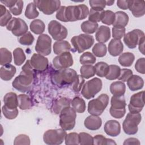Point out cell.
Masks as SVG:
<instances>
[{
  "mask_svg": "<svg viewBox=\"0 0 145 145\" xmlns=\"http://www.w3.org/2000/svg\"><path fill=\"white\" fill-rule=\"evenodd\" d=\"M34 70L30 63V60H27L22 67L20 74L12 82L13 88L22 93L28 91L31 88L33 80Z\"/></svg>",
  "mask_w": 145,
  "mask_h": 145,
  "instance_id": "obj_1",
  "label": "cell"
},
{
  "mask_svg": "<svg viewBox=\"0 0 145 145\" xmlns=\"http://www.w3.org/2000/svg\"><path fill=\"white\" fill-rule=\"evenodd\" d=\"M77 75L76 71L72 69L58 70L53 73L52 81L58 86H63L72 84Z\"/></svg>",
  "mask_w": 145,
  "mask_h": 145,
  "instance_id": "obj_2",
  "label": "cell"
},
{
  "mask_svg": "<svg viewBox=\"0 0 145 145\" xmlns=\"http://www.w3.org/2000/svg\"><path fill=\"white\" fill-rule=\"evenodd\" d=\"M88 14V8L84 4L66 6L65 11V15L67 22L84 19Z\"/></svg>",
  "mask_w": 145,
  "mask_h": 145,
  "instance_id": "obj_3",
  "label": "cell"
},
{
  "mask_svg": "<svg viewBox=\"0 0 145 145\" xmlns=\"http://www.w3.org/2000/svg\"><path fill=\"white\" fill-rule=\"evenodd\" d=\"M109 103V96L102 93L96 99L90 100L88 103V112L91 115L100 116Z\"/></svg>",
  "mask_w": 145,
  "mask_h": 145,
  "instance_id": "obj_4",
  "label": "cell"
},
{
  "mask_svg": "<svg viewBox=\"0 0 145 145\" xmlns=\"http://www.w3.org/2000/svg\"><path fill=\"white\" fill-rule=\"evenodd\" d=\"M76 112L72 107L67 106L62 110L59 113V125L66 131L71 130L75 125Z\"/></svg>",
  "mask_w": 145,
  "mask_h": 145,
  "instance_id": "obj_5",
  "label": "cell"
},
{
  "mask_svg": "<svg viewBox=\"0 0 145 145\" xmlns=\"http://www.w3.org/2000/svg\"><path fill=\"white\" fill-rule=\"evenodd\" d=\"M71 42L76 51L81 53L89 49L93 45L94 38L91 35L82 33L72 37L71 39Z\"/></svg>",
  "mask_w": 145,
  "mask_h": 145,
  "instance_id": "obj_6",
  "label": "cell"
},
{
  "mask_svg": "<svg viewBox=\"0 0 145 145\" xmlns=\"http://www.w3.org/2000/svg\"><path fill=\"white\" fill-rule=\"evenodd\" d=\"M142 120L140 113H127L125 119L122 123L123 131L127 135H134L138 130V125Z\"/></svg>",
  "mask_w": 145,
  "mask_h": 145,
  "instance_id": "obj_7",
  "label": "cell"
},
{
  "mask_svg": "<svg viewBox=\"0 0 145 145\" xmlns=\"http://www.w3.org/2000/svg\"><path fill=\"white\" fill-rule=\"evenodd\" d=\"M103 86L102 81L98 78H93L83 84L81 94L86 99H91L99 92Z\"/></svg>",
  "mask_w": 145,
  "mask_h": 145,
  "instance_id": "obj_8",
  "label": "cell"
},
{
  "mask_svg": "<svg viewBox=\"0 0 145 145\" xmlns=\"http://www.w3.org/2000/svg\"><path fill=\"white\" fill-rule=\"evenodd\" d=\"M110 104L109 113L113 117L120 119L125 116L126 103L123 96H113L110 100Z\"/></svg>",
  "mask_w": 145,
  "mask_h": 145,
  "instance_id": "obj_9",
  "label": "cell"
},
{
  "mask_svg": "<svg viewBox=\"0 0 145 145\" xmlns=\"http://www.w3.org/2000/svg\"><path fill=\"white\" fill-rule=\"evenodd\" d=\"M67 133L61 129H50L46 131L43 135V140L49 145H58L65 140Z\"/></svg>",
  "mask_w": 145,
  "mask_h": 145,
  "instance_id": "obj_10",
  "label": "cell"
},
{
  "mask_svg": "<svg viewBox=\"0 0 145 145\" xmlns=\"http://www.w3.org/2000/svg\"><path fill=\"white\" fill-rule=\"evenodd\" d=\"M49 33L56 41L63 40L66 38L68 32L66 28L58 22L53 20L48 25Z\"/></svg>",
  "mask_w": 145,
  "mask_h": 145,
  "instance_id": "obj_11",
  "label": "cell"
},
{
  "mask_svg": "<svg viewBox=\"0 0 145 145\" xmlns=\"http://www.w3.org/2000/svg\"><path fill=\"white\" fill-rule=\"evenodd\" d=\"M40 11L45 15H52L61 7L58 0H35L33 2Z\"/></svg>",
  "mask_w": 145,
  "mask_h": 145,
  "instance_id": "obj_12",
  "label": "cell"
},
{
  "mask_svg": "<svg viewBox=\"0 0 145 145\" xmlns=\"http://www.w3.org/2000/svg\"><path fill=\"white\" fill-rule=\"evenodd\" d=\"M7 30L11 31L15 36H22L28 32V27L25 22L17 18H12L6 25Z\"/></svg>",
  "mask_w": 145,
  "mask_h": 145,
  "instance_id": "obj_13",
  "label": "cell"
},
{
  "mask_svg": "<svg viewBox=\"0 0 145 145\" xmlns=\"http://www.w3.org/2000/svg\"><path fill=\"white\" fill-rule=\"evenodd\" d=\"M52 39L46 34H41L38 37L35 45V50L38 54L45 56L50 54Z\"/></svg>",
  "mask_w": 145,
  "mask_h": 145,
  "instance_id": "obj_14",
  "label": "cell"
},
{
  "mask_svg": "<svg viewBox=\"0 0 145 145\" xmlns=\"http://www.w3.org/2000/svg\"><path fill=\"white\" fill-rule=\"evenodd\" d=\"M74 60L71 54L69 52L61 53L53 59V65L54 68L58 70L67 69L73 65Z\"/></svg>",
  "mask_w": 145,
  "mask_h": 145,
  "instance_id": "obj_15",
  "label": "cell"
},
{
  "mask_svg": "<svg viewBox=\"0 0 145 145\" xmlns=\"http://www.w3.org/2000/svg\"><path fill=\"white\" fill-rule=\"evenodd\" d=\"M144 36V32L139 29H135L129 32L123 36V42L130 49L135 48L140 39Z\"/></svg>",
  "mask_w": 145,
  "mask_h": 145,
  "instance_id": "obj_16",
  "label": "cell"
},
{
  "mask_svg": "<svg viewBox=\"0 0 145 145\" xmlns=\"http://www.w3.org/2000/svg\"><path fill=\"white\" fill-rule=\"evenodd\" d=\"M144 106V91H140L133 95L128 105V108L130 113H137L142 111Z\"/></svg>",
  "mask_w": 145,
  "mask_h": 145,
  "instance_id": "obj_17",
  "label": "cell"
},
{
  "mask_svg": "<svg viewBox=\"0 0 145 145\" xmlns=\"http://www.w3.org/2000/svg\"><path fill=\"white\" fill-rule=\"evenodd\" d=\"M30 63L35 70L43 71L48 66V59L40 54L34 53L30 59Z\"/></svg>",
  "mask_w": 145,
  "mask_h": 145,
  "instance_id": "obj_18",
  "label": "cell"
},
{
  "mask_svg": "<svg viewBox=\"0 0 145 145\" xmlns=\"http://www.w3.org/2000/svg\"><path fill=\"white\" fill-rule=\"evenodd\" d=\"M129 9L134 16L142 17L145 14V2L144 1H130Z\"/></svg>",
  "mask_w": 145,
  "mask_h": 145,
  "instance_id": "obj_19",
  "label": "cell"
},
{
  "mask_svg": "<svg viewBox=\"0 0 145 145\" xmlns=\"http://www.w3.org/2000/svg\"><path fill=\"white\" fill-rule=\"evenodd\" d=\"M104 130L108 135L115 137L118 136L121 132V125L116 120H109L105 123Z\"/></svg>",
  "mask_w": 145,
  "mask_h": 145,
  "instance_id": "obj_20",
  "label": "cell"
},
{
  "mask_svg": "<svg viewBox=\"0 0 145 145\" xmlns=\"http://www.w3.org/2000/svg\"><path fill=\"white\" fill-rule=\"evenodd\" d=\"M85 127L90 130H96L100 128L102 125V120L98 116L90 115L84 120Z\"/></svg>",
  "mask_w": 145,
  "mask_h": 145,
  "instance_id": "obj_21",
  "label": "cell"
},
{
  "mask_svg": "<svg viewBox=\"0 0 145 145\" xmlns=\"http://www.w3.org/2000/svg\"><path fill=\"white\" fill-rule=\"evenodd\" d=\"M109 53L113 57L120 55L123 50V45L120 40L112 39L108 47Z\"/></svg>",
  "mask_w": 145,
  "mask_h": 145,
  "instance_id": "obj_22",
  "label": "cell"
},
{
  "mask_svg": "<svg viewBox=\"0 0 145 145\" xmlns=\"http://www.w3.org/2000/svg\"><path fill=\"white\" fill-rule=\"evenodd\" d=\"M16 71V67L11 64L2 66L0 69V77L5 81L11 80L15 75Z\"/></svg>",
  "mask_w": 145,
  "mask_h": 145,
  "instance_id": "obj_23",
  "label": "cell"
},
{
  "mask_svg": "<svg viewBox=\"0 0 145 145\" xmlns=\"http://www.w3.org/2000/svg\"><path fill=\"white\" fill-rule=\"evenodd\" d=\"M70 104L71 101L69 99L65 97H60L54 101V103L52 105V109L55 114H58L61 113L63 109L66 107L70 106Z\"/></svg>",
  "mask_w": 145,
  "mask_h": 145,
  "instance_id": "obj_24",
  "label": "cell"
},
{
  "mask_svg": "<svg viewBox=\"0 0 145 145\" xmlns=\"http://www.w3.org/2000/svg\"><path fill=\"white\" fill-rule=\"evenodd\" d=\"M129 88L132 91L141 89L144 86L143 79L139 75H133L127 81Z\"/></svg>",
  "mask_w": 145,
  "mask_h": 145,
  "instance_id": "obj_25",
  "label": "cell"
},
{
  "mask_svg": "<svg viewBox=\"0 0 145 145\" xmlns=\"http://www.w3.org/2000/svg\"><path fill=\"white\" fill-rule=\"evenodd\" d=\"M95 37L99 42L104 43L107 42L110 37V29L109 27L101 25L96 31Z\"/></svg>",
  "mask_w": 145,
  "mask_h": 145,
  "instance_id": "obj_26",
  "label": "cell"
},
{
  "mask_svg": "<svg viewBox=\"0 0 145 145\" xmlns=\"http://www.w3.org/2000/svg\"><path fill=\"white\" fill-rule=\"evenodd\" d=\"M115 14V19L113 26L116 27H125L129 22V15L122 11H117Z\"/></svg>",
  "mask_w": 145,
  "mask_h": 145,
  "instance_id": "obj_27",
  "label": "cell"
},
{
  "mask_svg": "<svg viewBox=\"0 0 145 145\" xmlns=\"http://www.w3.org/2000/svg\"><path fill=\"white\" fill-rule=\"evenodd\" d=\"M18 97L17 95L14 92L7 93L3 97L4 105L11 109L16 108L19 106Z\"/></svg>",
  "mask_w": 145,
  "mask_h": 145,
  "instance_id": "obj_28",
  "label": "cell"
},
{
  "mask_svg": "<svg viewBox=\"0 0 145 145\" xmlns=\"http://www.w3.org/2000/svg\"><path fill=\"white\" fill-rule=\"evenodd\" d=\"M53 49L54 54L59 55L64 52L71 50V46L67 41H57L53 44Z\"/></svg>",
  "mask_w": 145,
  "mask_h": 145,
  "instance_id": "obj_29",
  "label": "cell"
},
{
  "mask_svg": "<svg viewBox=\"0 0 145 145\" xmlns=\"http://www.w3.org/2000/svg\"><path fill=\"white\" fill-rule=\"evenodd\" d=\"M110 91L113 96H123L126 91V85L121 81L113 82L110 85Z\"/></svg>",
  "mask_w": 145,
  "mask_h": 145,
  "instance_id": "obj_30",
  "label": "cell"
},
{
  "mask_svg": "<svg viewBox=\"0 0 145 145\" xmlns=\"http://www.w3.org/2000/svg\"><path fill=\"white\" fill-rule=\"evenodd\" d=\"M135 59V56L131 52H125L121 54L118 58L119 63L123 67H130Z\"/></svg>",
  "mask_w": 145,
  "mask_h": 145,
  "instance_id": "obj_31",
  "label": "cell"
},
{
  "mask_svg": "<svg viewBox=\"0 0 145 145\" xmlns=\"http://www.w3.org/2000/svg\"><path fill=\"white\" fill-rule=\"evenodd\" d=\"M71 105L72 109L77 113H82L86 109L85 101L81 97H75L71 101Z\"/></svg>",
  "mask_w": 145,
  "mask_h": 145,
  "instance_id": "obj_32",
  "label": "cell"
},
{
  "mask_svg": "<svg viewBox=\"0 0 145 145\" xmlns=\"http://www.w3.org/2000/svg\"><path fill=\"white\" fill-rule=\"evenodd\" d=\"M29 28L31 31L35 34L41 35L44 32L45 25L41 20L35 19L31 22Z\"/></svg>",
  "mask_w": 145,
  "mask_h": 145,
  "instance_id": "obj_33",
  "label": "cell"
},
{
  "mask_svg": "<svg viewBox=\"0 0 145 145\" xmlns=\"http://www.w3.org/2000/svg\"><path fill=\"white\" fill-rule=\"evenodd\" d=\"M81 29L86 34H92L98 29L99 24L97 23L92 22L89 20L83 22L81 24Z\"/></svg>",
  "mask_w": 145,
  "mask_h": 145,
  "instance_id": "obj_34",
  "label": "cell"
},
{
  "mask_svg": "<svg viewBox=\"0 0 145 145\" xmlns=\"http://www.w3.org/2000/svg\"><path fill=\"white\" fill-rule=\"evenodd\" d=\"M19 107L22 110L29 109L32 105V100L29 96L25 94H20L18 95Z\"/></svg>",
  "mask_w": 145,
  "mask_h": 145,
  "instance_id": "obj_35",
  "label": "cell"
},
{
  "mask_svg": "<svg viewBox=\"0 0 145 145\" xmlns=\"http://www.w3.org/2000/svg\"><path fill=\"white\" fill-rule=\"evenodd\" d=\"M80 75L84 79H89L96 74L95 68L92 65H84L80 69Z\"/></svg>",
  "mask_w": 145,
  "mask_h": 145,
  "instance_id": "obj_36",
  "label": "cell"
},
{
  "mask_svg": "<svg viewBox=\"0 0 145 145\" xmlns=\"http://www.w3.org/2000/svg\"><path fill=\"white\" fill-rule=\"evenodd\" d=\"M14 63L16 66L22 65L25 61L26 57L23 49L20 48H16L13 51Z\"/></svg>",
  "mask_w": 145,
  "mask_h": 145,
  "instance_id": "obj_37",
  "label": "cell"
},
{
  "mask_svg": "<svg viewBox=\"0 0 145 145\" xmlns=\"http://www.w3.org/2000/svg\"><path fill=\"white\" fill-rule=\"evenodd\" d=\"M96 70V74L99 77H105L107 75L109 67V65L104 62H99L94 66Z\"/></svg>",
  "mask_w": 145,
  "mask_h": 145,
  "instance_id": "obj_38",
  "label": "cell"
},
{
  "mask_svg": "<svg viewBox=\"0 0 145 145\" xmlns=\"http://www.w3.org/2000/svg\"><path fill=\"white\" fill-rule=\"evenodd\" d=\"M12 61V54L10 50L5 48L0 49V65L4 66L9 64Z\"/></svg>",
  "mask_w": 145,
  "mask_h": 145,
  "instance_id": "obj_39",
  "label": "cell"
},
{
  "mask_svg": "<svg viewBox=\"0 0 145 145\" xmlns=\"http://www.w3.org/2000/svg\"><path fill=\"white\" fill-rule=\"evenodd\" d=\"M24 15L25 16L29 19L36 18L39 16V12L37 10L36 6L33 2H31L27 5L25 10Z\"/></svg>",
  "mask_w": 145,
  "mask_h": 145,
  "instance_id": "obj_40",
  "label": "cell"
},
{
  "mask_svg": "<svg viewBox=\"0 0 145 145\" xmlns=\"http://www.w3.org/2000/svg\"><path fill=\"white\" fill-rule=\"evenodd\" d=\"M104 11H105L104 10H99L91 8L88 14V20L95 23L101 21L104 14Z\"/></svg>",
  "mask_w": 145,
  "mask_h": 145,
  "instance_id": "obj_41",
  "label": "cell"
},
{
  "mask_svg": "<svg viewBox=\"0 0 145 145\" xmlns=\"http://www.w3.org/2000/svg\"><path fill=\"white\" fill-rule=\"evenodd\" d=\"M96 61V58L95 56L89 52H86L84 53L80 56L79 58L80 63L83 65L94 64Z\"/></svg>",
  "mask_w": 145,
  "mask_h": 145,
  "instance_id": "obj_42",
  "label": "cell"
},
{
  "mask_svg": "<svg viewBox=\"0 0 145 145\" xmlns=\"http://www.w3.org/2000/svg\"><path fill=\"white\" fill-rule=\"evenodd\" d=\"M117 143L112 139L106 138L103 135H96L93 137V144L95 145H108L116 144Z\"/></svg>",
  "mask_w": 145,
  "mask_h": 145,
  "instance_id": "obj_43",
  "label": "cell"
},
{
  "mask_svg": "<svg viewBox=\"0 0 145 145\" xmlns=\"http://www.w3.org/2000/svg\"><path fill=\"white\" fill-rule=\"evenodd\" d=\"M92 50L95 56L97 57H103L106 54V46L103 43L98 42L95 44Z\"/></svg>",
  "mask_w": 145,
  "mask_h": 145,
  "instance_id": "obj_44",
  "label": "cell"
},
{
  "mask_svg": "<svg viewBox=\"0 0 145 145\" xmlns=\"http://www.w3.org/2000/svg\"><path fill=\"white\" fill-rule=\"evenodd\" d=\"M109 69L105 78L109 80H113L117 79L120 74L121 69L120 66L116 65H110L109 66Z\"/></svg>",
  "mask_w": 145,
  "mask_h": 145,
  "instance_id": "obj_45",
  "label": "cell"
},
{
  "mask_svg": "<svg viewBox=\"0 0 145 145\" xmlns=\"http://www.w3.org/2000/svg\"><path fill=\"white\" fill-rule=\"evenodd\" d=\"M2 112L5 117L8 120H12L15 118L19 113V111L17 108L11 109L7 107L5 105L2 108Z\"/></svg>",
  "mask_w": 145,
  "mask_h": 145,
  "instance_id": "obj_46",
  "label": "cell"
},
{
  "mask_svg": "<svg viewBox=\"0 0 145 145\" xmlns=\"http://www.w3.org/2000/svg\"><path fill=\"white\" fill-rule=\"evenodd\" d=\"M34 40L35 39L33 36L30 32L28 31L27 33H25L19 38L18 41L20 44L23 45L29 46L33 44Z\"/></svg>",
  "mask_w": 145,
  "mask_h": 145,
  "instance_id": "obj_47",
  "label": "cell"
},
{
  "mask_svg": "<svg viewBox=\"0 0 145 145\" xmlns=\"http://www.w3.org/2000/svg\"><path fill=\"white\" fill-rule=\"evenodd\" d=\"M115 19V14L111 10H105L101 19L103 23L108 25H112Z\"/></svg>",
  "mask_w": 145,
  "mask_h": 145,
  "instance_id": "obj_48",
  "label": "cell"
},
{
  "mask_svg": "<svg viewBox=\"0 0 145 145\" xmlns=\"http://www.w3.org/2000/svg\"><path fill=\"white\" fill-rule=\"evenodd\" d=\"M65 144H79V134L76 133H70L67 134L65 138Z\"/></svg>",
  "mask_w": 145,
  "mask_h": 145,
  "instance_id": "obj_49",
  "label": "cell"
},
{
  "mask_svg": "<svg viewBox=\"0 0 145 145\" xmlns=\"http://www.w3.org/2000/svg\"><path fill=\"white\" fill-rule=\"evenodd\" d=\"M23 1H16V2L10 7V11L14 15L17 16L22 14L23 8Z\"/></svg>",
  "mask_w": 145,
  "mask_h": 145,
  "instance_id": "obj_50",
  "label": "cell"
},
{
  "mask_svg": "<svg viewBox=\"0 0 145 145\" xmlns=\"http://www.w3.org/2000/svg\"><path fill=\"white\" fill-rule=\"evenodd\" d=\"M79 144H93V137L89 134L82 132L79 134Z\"/></svg>",
  "mask_w": 145,
  "mask_h": 145,
  "instance_id": "obj_51",
  "label": "cell"
},
{
  "mask_svg": "<svg viewBox=\"0 0 145 145\" xmlns=\"http://www.w3.org/2000/svg\"><path fill=\"white\" fill-rule=\"evenodd\" d=\"M30 139L29 137L25 134H20L16 136L14 141V145L19 144H30Z\"/></svg>",
  "mask_w": 145,
  "mask_h": 145,
  "instance_id": "obj_52",
  "label": "cell"
},
{
  "mask_svg": "<svg viewBox=\"0 0 145 145\" xmlns=\"http://www.w3.org/2000/svg\"><path fill=\"white\" fill-rule=\"evenodd\" d=\"M89 5L91 8L94 10H103L105 7L106 1L104 0H90Z\"/></svg>",
  "mask_w": 145,
  "mask_h": 145,
  "instance_id": "obj_53",
  "label": "cell"
},
{
  "mask_svg": "<svg viewBox=\"0 0 145 145\" xmlns=\"http://www.w3.org/2000/svg\"><path fill=\"white\" fill-rule=\"evenodd\" d=\"M126 29L125 27H116L112 28V37L114 39L120 40L125 35Z\"/></svg>",
  "mask_w": 145,
  "mask_h": 145,
  "instance_id": "obj_54",
  "label": "cell"
},
{
  "mask_svg": "<svg viewBox=\"0 0 145 145\" xmlns=\"http://www.w3.org/2000/svg\"><path fill=\"white\" fill-rule=\"evenodd\" d=\"M85 83V79L80 75H78L75 81L72 83V89L75 92H79Z\"/></svg>",
  "mask_w": 145,
  "mask_h": 145,
  "instance_id": "obj_55",
  "label": "cell"
},
{
  "mask_svg": "<svg viewBox=\"0 0 145 145\" xmlns=\"http://www.w3.org/2000/svg\"><path fill=\"white\" fill-rule=\"evenodd\" d=\"M133 75V71L129 69H121L120 74L117 79L122 82H127Z\"/></svg>",
  "mask_w": 145,
  "mask_h": 145,
  "instance_id": "obj_56",
  "label": "cell"
},
{
  "mask_svg": "<svg viewBox=\"0 0 145 145\" xmlns=\"http://www.w3.org/2000/svg\"><path fill=\"white\" fill-rule=\"evenodd\" d=\"M135 69L142 74H145V58L144 57L140 58L136 61Z\"/></svg>",
  "mask_w": 145,
  "mask_h": 145,
  "instance_id": "obj_57",
  "label": "cell"
},
{
  "mask_svg": "<svg viewBox=\"0 0 145 145\" xmlns=\"http://www.w3.org/2000/svg\"><path fill=\"white\" fill-rule=\"evenodd\" d=\"M12 15L9 10H7L6 12L0 17V25L1 27H5L7 25L9 22L12 19Z\"/></svg>",
  "mask_w": 145,
  "mask_h": 145,
  "instance_id": "obj_58",
  "label": "cell"
},
{
  "mask_svg": "<svg viewBox=\"0 0 145 145\" xmlns=\"http://www.w3.org/2000/svg\"><path fill=\"white\" fill-rule=\"evenodd\" d=\"M65 8H66V6H61L59 8L57 11V13L56 15V17L58 20L63 22H67L65 18Z\"/></svg>",
  "mask_w": 145,
  "mask_h": 145,
  "instance_id": "obj_59",
  "label": "cell"
},
{
  "mask_svg": "<svg viewBox=\"0 0 145 145\" xmlns=\"http://www.w3.org/2000/svg\"><path fill=\"white\" fill-rule=\"evenodd\" d=\"M130 1L127 0H118L117 1V6L122 10L129 9Z\"/></svg>",
  "mask_w": 145,
  "mask_h": 145,
  "instance_id": "obj_60",
  "label": "cell"
},
{
  "mask_svg": "<svg viewBox=\"0 0 145 145\" xmlns=\"http://www.w3.org/2000/svg\"><path fill=\"white\" fill-rule=\"evenodd\" d=\"M140 144L139 140L135 138H129L126 139L124 142L123 143V144L126 145V144H138L139 145Z\"/></svg>",
  "mask_w": 145,
  "mask_h": 145,
  "instance_id": "obj_61",
  "label": "cell"
},
{
  "mask_svg": "<svg viewBox=\"0 0 145 145\" xmlns=\"http://www.w3.org/2000/svg\"><path fill=\"white\" fill-rule=\"evenodd\" d=\"M144 41H145V37L144 36L142 37L138 43L139 45V50L140 53H142V54L144 55Z\"/></svg>",
  "mask_w": 145,
  "mask_h": 145,
  "instance_id": "obj_62",
  "label": "cell"
},
{
  "mask_svg": "<svg viewBox=\"0 0 145 145\" xmlns=\"http://www.w3.org/2000/svg\"><path fill=\"white\" fill-rule=\"evenodd\" d=\"M16 1L15 0H7V1H1V2L5 5L6 7H11L15 2Z\"/></svg>",
  "mask_w": 145,
  "mask_h": 145,
  "instance_id": "obj_63",
  "label": "cell"
},
{
  "mask_svg": "<svg viewBox=\"0 0 145 145\" xmlns=\"http://www.w3.org/2000/svg\"><path fill=\"white\" fill-rule=\"evenodd\" d=\"M114 3V1H106V5L112 6Z\"/></svg>",
  "mask_w": 145,
  "mask_h": 145,
  "instance_id": "obj_64",
  "label": "cell"
}]
</instances>
